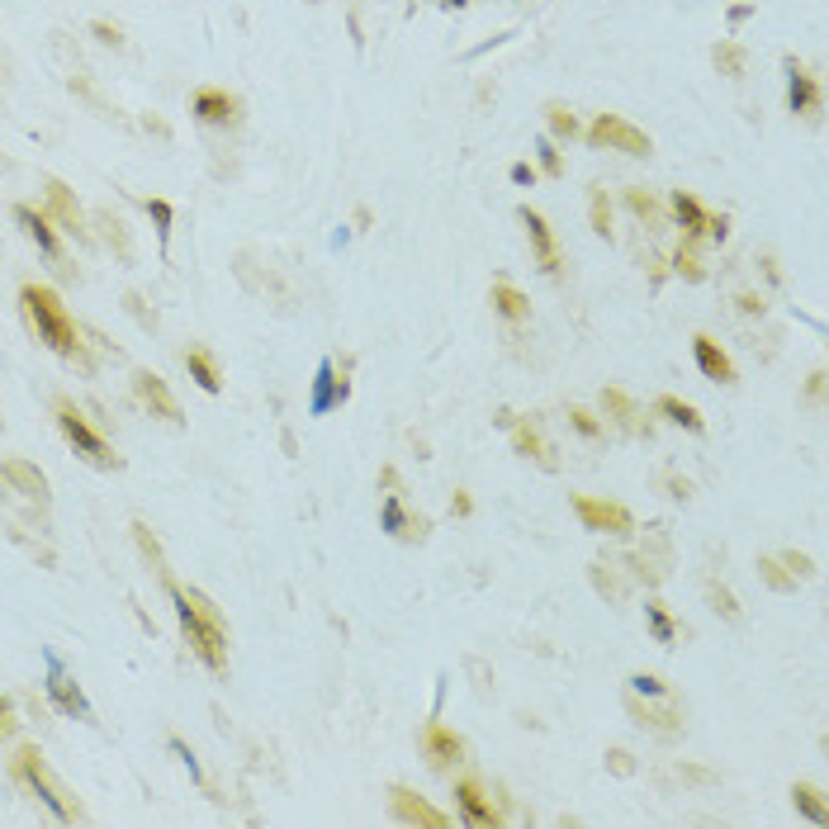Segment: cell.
Masks as SVG:
<instances>
[{"label": "cell", "mask_w": 829, "mask_h": 829, "mask_svg": "<svg viewBox=\"0 0 829 829\" xmlns=\"http://www.w3.org/2000/svg\"><path fill=\"white\" fill-rule=\"evenodd\" d=\"M673 214H678V223H683V233H687V242L692 237H711V242H725V218H716V214H706L702 204L692 195H673Z\"/></svg>", "instance_id": "5bb4252c"}, {"label": "cell", "mask_w": 829, "mask_h": 829, "mask_svg": "<svg viewBox=\"0 0 829 829\" xmlns=\"http://www.w3.org/2000/svg\"><path fill=\"white\" fill-rule=\"evenodd\" d=\"M602 408H607V413H612L621 427H631V432H645V427L635 422V417H640V413H635V403L621 394V389H602Z\"/></svg>", "instance_id": "484cf974"}, {"label": "cell", "mask_w": 829, "mask_h": 829, "mask_svg": "<svg viewBox=\"0 0 829 829\" xmlns=\"http://www.w3.org/2000/svg\"><path fill=\"white\" fill-rule=\"evenodd\" d=\"M820 105V86H815V76L806 67H796L792 62V86H787V109L792 114H811Z\"/></svg>", "instance_id": "d6986e66"}, {"label": "cell", "mask_w": 829, "mask_h": 829, "mask_svg": "<svg viewBox=\"0 0 829 829\" xmlns=\"http://www.w3.org/2000/svg\"><path fill=\"white\" fill-rule=\"evenodd\" d=\"M48 697H53L57 711H67V716H91V706H86V697H81V687L62 673L57 659H48Z\"/></svg>", "instance_id": "e0dca14e"}, {"label": "cell", "mask_w": 829, "mask_h": 829, "mask_svg": "<svg viewBox=\"0 0 829 829\" xmlns=\"http://www.w3.org/2000/svg\"><path fill=\"white\" fill-rule=\"evenodd\" d=\"M569 427H574L578 436H588V441H597V436H602V422H597L588 408H569Z\"/></svg>", "instance_id": "4dcf8cb0"}, {"label": "cell", "mask_w": 829, "mask_h": 829, "mask_svg": "<svg viewBox=\"0 0 829 829\" xmlns=\"http://www.w3.org/2000/svg\"><path fill=\"white\" fill-rule=\"evenodd\" d=\"M711 57H716V67H725L730 76L744 72V53H739V43H716V53H711Z\"/></svg>", "instance_id": "1f68e13d"}, {"label": "cell", "mask_w": 829, "mask_h": 829, "mask_svg": "<svg viewBox=\"0 0 829 829\" xmlns=\"http://www.w3.org/2000/svg\"><path fill=\"white\" fill-rule=\"evenodd\" d=\"M15 706H10V697H0V739H10L15 735Z\"/></svg>", "instance_id": "7bdbcfd3"}, {"label": "cell", "mask_w": 829, "mask_h": 829, "mask_svg": "<svg viewBox=\"0 0 829 829\" xmlns=\"http://www.w3.org/2000/svg\"><path fill=\"white\" fill-rule=\"evenodd\" d=\"M626 204H631L640 218H659V204L645 195V190H626Z\"/></svg>", "instance_id": "ab89813d"}, {"label": "cell", "mask_w": 829, "mask_h": 829, "mask_svg": "<svg viewBox=\"0 0 829 829\" xmlns=\"http://www.w3.org/2000/svg\"><path fill=\"white\" fill-rule=\"evenodd\" d=\"M190 114L209 128H237L242 124V100L233 91H223V86H199L190 95Z\"/></svg>", "instance_id": "8992f818"}, {"label": "cell", "mask_w": 829, "mask_h": 829, "mask_svg": "<svg viewBox=\"0 0 829 829\" xmlns=\"http://www.w3.org/2000/svg\"><path fill=\"white\" fill-rule=\"evenodd\" d=\"M654 413L668 417V422H678V427H687V432H702V427H706V417L697 413L692 403H683V398H673V394H659V398H654Z\"/></svg>", "instance_id": "603a6c76"}, {"label": "cell", "mask_w": 829, "mask_h": 829, "mask_svg": "<svg viewBox=\"0 0 829 829\" xmlns=\"http://www.w3.org/2000/svg\"><path fill=\"white\" fill-rule=\"evenodd\" d=\"M384 526H389L394 536H403V541H422V536L432 531V522H427V517H403V503H398V498H389V503H384Z\"/></svg>", "instance_id": "7402d4cb"}, {"label": "cell", "mask_w": 829, "mask_h": 829, "mask_svg": "<svg viewBox=\"0 0 829 829\" xmlns=\"http://www.w3.org/2000/svg\"><path fill=\"white\" fill-rule=\"evenodd\" d=\"M758 569H763V578H768V583H773V588H796V578L777 574V559H758Z\"/></svg>", "instance_id": "b9f144b4"}, {"label": "cell", "mask_w": 829, "mask_h": 829, "mask_svg": "<svg viewBox=\"0 0 829 829\" xmlns=\"http://www.w3.org/2000/svg\"><path fill=\"white\" fill-rule=\"evenodd\" d=\"M0 479H10V484H15L24 498H43V493H48V479H43V469L24 465V460H5V465H0Z\"/></svg>", "instance_id": "ffe728a7"}, {"label": "cell", "mask_w": 829, "mask_h": 829, "mask_svg": "<svg viewBox=\"0 0 829 829\" xmlns=\"http://www.w3.org/2000/svg\"><path fill=\"white\" fill-rule=\"evenodd\" d=\"M15 777L19 782H29L38 792V801L48 806V811L62 820V825H76V820H86V811H81V801H76L62 782L53 777V768H48V758L38 754V744H24L15 754Z\"/></svg>", "instance_id": "3957f363"}, {"label": "cell", "mask_w": 829, "mask_h": 829, "mask_svg": "<svg viewBox=\"0 0 829 829\" xmlns=\"http://www.w3.org/2000/svg\"><path fill=\"white\" fill-rule=\"evenodd\" d=\"M692 356H697V370L706 379H716V384H735V361L725 356V346L716 337H692Z\"/></svg>", "instance_id": "2e32d148"}, {"label": "cell", "mask_w": 829, "mask_h": 829, "mask_svg": "<svg viewBox=\"0 0 829 829\" xmlns=\"http://www.w3.org/2000/svg\"><path fill=\"white\" fill-rule=\"evenodd\" d=\"M100 228H109V247H119V256H133V247H128V233H124V223H119V218H109V214H100Z\"/></svg>", "instance_id": "836d02e7"}, {"label": "cell", "mask_w": 829, "mask_h": 829, "mask_svg": "<svg viewBox=\"0 0 829 829\" xmlns=\"http://www.w3.org/2000/svg\"><path fill=\"white\" fill-rule=\"evenodd\" d=\"M323 384H318V403H313V408H318V413H323V408H332V403H337V398H346V379H337L332 375V365H323Z\"/></svg>", "instance_id": "83f0119b"}, {"label": "cell", "mask_w": 829, "mask_h": 829, "mask_svg": "<svg viewBox=\"0 0 829 829\" xmlns=\"http://www.w3.org/2000/svg\"><path fill=\"white\" fill-rule=\"evenodd\" d=\"M517 218H522V228H526V237H531V252H536V261H541V271L545 275H564V252H559V237H555V228L545 223V214L541 209H517Z\"/></svg>", "instance_id": "52a82bcc"}, {"label": "cell", "mask_w": 829, "mask_h": 829, "mask_svg": "<svg viewBox=\"0 0 829 829\" xmlns=\"http://www.w3.org/2000/svg\"><path fill=\"white\" fill-rule=\"evenodd\" d=\"M488 299L498 308V318H507V323H526V318H531V299H526L517 285H507V280H498Z\"/></svg>", "instance_id": "ac0fdd59"}, {"label": "cell", "mask_w": 829, "mask_h": 829, "mask_svg": "<svg viewBox=\"0 0 829 829\" xmlns=\"http://www.w3.org/2000/svg\"><path fill=\"white\" fill-rule=\"evenodd\" d=\"M673 266H678V275H683V280H702V266H697V256L687 252V247H678V256H673Z\"/></svg>", "instance_id": "f35d334b"}, {"label": "cell", "mask_w": 829, "mask_h": 829, "mask_svg": "<svg viewBox=\"0 0 829 829\" xmlns=\"http://www.w3.org/2000/svg\"><path fill=\"white\" fill-rule=\"evenodd\" d=\"M143 209L152 214V223H157V233H162V242H166V237H171V218H176L171 204H166V199H143Z\"/></svg>", "instance_id": "d6a6232c"}, {"label": "cell", "mask_w": 829, "mask_h": 829, "mask_svg": "<svg viewBox=\"0 0 829 829\" xmlns=\"http://www.w3.org/2000/svg\"><path fill=\"white\" fill-rule=\"evenodd\" d=\"M711 602H716V612H721L725 621H739V607H735V597H730V588L711 583Z\"/></svg>", "instance_id": "e575fe53"}, {"label": "cell", "mask_w": 829, "mask_h": 829, "mask_svg": "<svg viewBox=\"0 0 829 829\" xmlns=\"http://www.w3.org/2000/svg\"><path fill=\"white\" fill-rule=\"evenodd\" d=\"M574 512H578V522L588 526V531H607V536H631V531H635L631 512H626L621 503H602V498H588V493H578V498H574Z\"/></svg>", "instance_id": "9c48e42d"}, {"label": "cell", "mask_w": 829, "mask_h": 829, "mask_svg": "<svg viewBox=\"0 0 829 829\" xmlns=\"http://www.w3.org/2000/svg\"><path fill=\"white\" fill-rule=\"evenodd\" d=\"M593 233L612 237V204H607V185H593Z\"/></svg>", "instance_id": "f1b7e54d"}, {"label": "cell", "mask_w": 829, "mask_h": 829, "mask_svg": "<svg viewBox=\"0 0 829 829\" xmlns=\"http://www.w3.org/2000/svg\"><path fill=\"white\" fill-rule=\"evenodd\" d=\"M446 5H465V0H446Z\"/></svg>", "instance_id": "c3c4849f"}, {"label": "cell", "mask_w": 829, "mask_h": 829, "mask_svg": "<svg viewBox=\"0 0 829 829\" xmlns=\"http://www.w3.org/2000/svg\"><path fill=\"white\" fill-rule=\"evenodd\" d=\"M91 34L100 38V43H109V48H124V29H119V24H109V19H95Z\"/></svg>", "instance_id": "8d00e7d4"}, {"label": "cell", "mask_w": 829, "mask_h": 829, "mask_svg": "<svg viewBox=\"0 0 829 829\" xmlns=\"http://www.w3.org/2000/svg\"><path fill=\"white\" fill-rule=\"evenodd\" d=\"M451 512H455V517H469V512H474L469 493H455V498H451Z\"/></svg>", "instance_id": "bcb514c9"}, {"label": "cell", "mask_w": 829, "mask_h": 829, "mask_svg": "<svg viewBox=\"0 0 829 829\" xmlns=\"http://www.w3.org/2000/svg\"><path fill=\"white\" fill-rule=\"evenodd\" d=\"M545 124H550V133H555V138H578L574 109L559 105V100H550V105H545Z\"/></svg>", "instance_id": "4316f807"}, {"label": "cell", "mask_w": 829, "mask_h": 829, "mask_svg": "<svg viewBox=\"0 0 829 829\" xmlns=\"http://www.w3.org/2000/svg\"><path fill=\"white\" fill-rule=\"evenodd\" d=\"M512 446H517V455H526V460H541V465H550L545 441H541V432H536L531 422H517V427H512Z\"/></svg>", "instance_id": "d4e9b609"}, {"label": "cell", "mask_w": 829, "mask_h": 829, "mask_svg": "<svg viewBox=\"0 0 829 829\" xmlns=\"http://www.w3.org/2000/svg\"><path fill=\"white\" fill-rule=\"evenodd\" d=\"M19 308H24V318H29V327H34V337L48 351H57L62 361H76L81 370H91V351H86V342H81V332H76L72 313H67V304L57 299L48 285H24L19 289Z\"/></svg>", "instance_id": "6da1fadb"}, {"label": "cell", "mask_w": 829, "mask_h": 829, "mask_svg": "<svg viewBox=\"0 0 829 829\" xmlns=\"http://www.w3.org/2000/svg\"><path fill=\"white\" fill-rule=\"evenodd\" d=\"M777 564H787V569H792V578H806V574L815 569V564H811V555H796V550H787V555L777 559Z\"/></svg>", "instance_id": "60d3db41"}, {"label": "cell", "mask_w": 829, "mask_h": 829, "mask_svg": "<svg viewBox=\"0 0 829 829\" xmlns=\"http://www.w3.org/2000/svg\"><path fill=\"white\" fill-rule=\"evenodd\" d=\"M536 152H541V166H545V176H564V157H559V147L550 143V138H545V143L536 147Z\"/></svg>", "instance_id": "74e56055"}, {"label": "cell", "mask_w": 829, "mask_h": 829, "mask_svg": "<svg viewBox=\"0 0 829 829\" xmlns=\"http://www.w3.org/2000/svg\"><path fill=\"white\" fill-rule=\"evenodd\" d=\"M133 394H138V403H143L152 417H162V422H171V427H181V403H176V394L166 389V379L157 375V370H133Z\"/></svg>", "instance_id": "ba28073f"}, {"label": "cell", "mask_w": 829, "mask_h": 829, "mask_svg": "<svg viewBox=\"0 0 829 829\" xmlns=\"http://www.w3.org/2000/svg\"><path fill=\"white\" fill-rule=\"evenodd\" d=\"M128 313H133V318H138L143 327H152V323H157V318H152V313L143 308V299H138V294H128Z\"/></svg>", "instance_id": "ee69618b"}, {"label": "cell", "mask_w": 829, "mask_h": 829, "mask_svg": "<svg viewBox=\"0 0 829 829\" xmlns=\"http://www.w3.org/2000/svg\"><path fill=\"white\" fill-rule=\"evenodd\" d=\"M455 806H460V820H465L469 829H498V825H503L498 806L488 801V792L479 787V782H474V777L455 782Z\"/></svg>", "instance_id": "8fae6325"}, {"label": "cell", "mask_w": 829, "mask_h": 829, "mask_svg": "<svg viewBox=\"0 0 829 829\" xmlns=\"http://www.w3.org/2000/svg\"><path fill=\"white\" fill-rule=\"evenodd\" d=\"M631 692H645V697H668L664 678H654V673H635V678H631Z\"/></svg>", "instance_id": "d590c367"}, {"label": "cell", "mask_w": 829, "mask_h": 829, "mask_svg": "<svg viewBox=\"0 0 829 829\" xmlns=\"http://www.w3.org/2000/svg\"><path fill=\"white\" fill-rule=\"evenodd\" d=\"M43 190H48V218H57L62 223V233H72V237H81L86 242V214H81V204H76V195L67 190V185L57 181V176H48L43 181Z\"/></svg>", "instance_id": "9a60e30c"}, {"label": "cell", "mask_w": 829, "mask_h": 829, "mask_svg": "<svg viewBox=\"0 0 829 829\" xmlns=\"http://www.w3.org/2000/svg\"><path fill=\"white\" fill-rule=\"evenodd\" d=\"M422 754H427V763L432 768H455V763H465V739L455 735L451 725H441V721H427L422 725Z\"/></svg>", "instance_id": "4fadbf2b"}, {"label": "cell", "mask_w": 829, "mask_h": 829, "mask_svg": "<svg viewBox=\"0 0 829 829\" xmlns=\"http://www.w3.org/2000/svg\"><path fill=\"white\" fill-rule=\"evenodd\" d=\"M588 143L607 147V152H626V157H649V152H654L645 128H635L631 119H621V114H597L593 128H588Z\"/></svg>", "instance_id": "5b68a950"}, {"label": "cell", "mask_w": 829, "mask_h": 829, "mask_svg": "<svg viewBox=\"0 0 829 829\" xmlns=\"http://www.w3.org/2000/svg\"><path fill=\"white\" fill-rule=\"evenodd\" d=\"M739 308H744V313H763V299H758V294H739Z\"/></svg>", "instance_id": "7dc6e473"}, {"label": "cell", "mask_w": 829, "mask_h": 829, "mask_svg": "<svg viewBox=\"0 0 829 829\" xmlns=\"http://www.w3.org/2000/svg\"><path fill=\"white\" fill-rule=\"evenodd\" d=\"M389 811L403 820V825H422V829H446L451 815L436 811L432 801H422L413 787H389Z\"/></svg>", "instance_id": "7c38bea8"}, {"label": "cell", "mask_w": 829, "mask_h": 829, "mask_svg": "<svg viewBox=\"0 0 829 829\" xmlns=\"http://www.w3.org/2000/svg\"><path fill=\"white\" fill-rule=\"evenodd\" d=\"M166 588L176 597V616H181V631L190 640V649L204 659L209 673H228V626H223L218 607L204 593H195V588H181V583H166Z\"/></svg>", "instance_id": "7a4b0ae2"}, {"label": "cell", "mask_w": 829, "mask_h": 829, "mask_svg": "<svg viewBox=\"0 0 829 829\" xmlns=\"http://www.w3.org/2000/svg\"><path fill=\"white\" fill-rule=\"evenodd\" d=\"M612 773H631V754H626V749H612Z\"/></svg>", "instance_id": "f6af8a7d"}, {"label": "cell", "mask_w": 829, "mask_h": 829, "mask_svg": "<svg viewBox=\"0 0 829 829\" xmlns=\"http://www.w3.org/2000/svg\"><path fill=\"white\" fill-rule=\"evenodd\" d=\"M15 223L24 228V233L34 237L38 242V252L53 261L57 271L62 275H72V266H67V252H62V237H57V228H53V218L48 214H38V209H29V204H15Z\"/></svg>", "instance_id": "30bf717a"}, {"label": "cell", "mask_w": 829, "mask_h": 829, "mask_svg": "<svg viewBox=\"0 0 829 829\" xmlns=\"http://www.w3.org/2000/svg\"><path fill=\"white\" fill-rule=\"evenodd\" d=\"M53 413H57V427H62V436H67V441L76 446V455H81V460H91L95 469H119V465H124V460L114 455V446H109L105 436H100L91 422H86V413L76 408L72 398H57Z\"/></svg>", "instance_id": "277c9868"}, {"label": "cell", "mask_w": 829, "mask_h": 829, "mask_svg": "<svg viewBox=\"0 0 829 829\" xmlns=\"http://www.w3.org/2000/svg\"><path fill=\"white\" fill-rule=\"evenodd\" d=\"M645 616H649V631H654V640H673V635H678V626H673V616L664 612V602H649L645 607Z\"/></svg>", "instance_id": "f546056e"}, {"label": "cell", "mask_w": 829, "mask_h": 829, "mask_svg": "<svg viewBox=\"0 0 829 829\" xmlns=\"http://www.w3.org/2000/svg\"><path fill=\"white\" fill-rule=\"evenodd\" d=\"M185 361V370H190V379H195L199 389H204V394H218V389H223V375H218V361L214 356H209V351H185L181 356Z\"/></svg>", "instance_id": "44dd1931"}, {"label": "cell", "mask_w": 829, "mask_h": 829, "mask_svg": "<svg viewBox=\"0 0 829 829\" xmlns=\"http://www.w3.org/2000/svg\"><path fill=\"white\" fill-rule=\"evenodd\" d=\"M792 801L806 811V820H815V825H825L829 820V806H825V792L815 787V782H796L792 787Z\"/></svg>", "instance_id": "cb8c5ba5"}]
</instances>
